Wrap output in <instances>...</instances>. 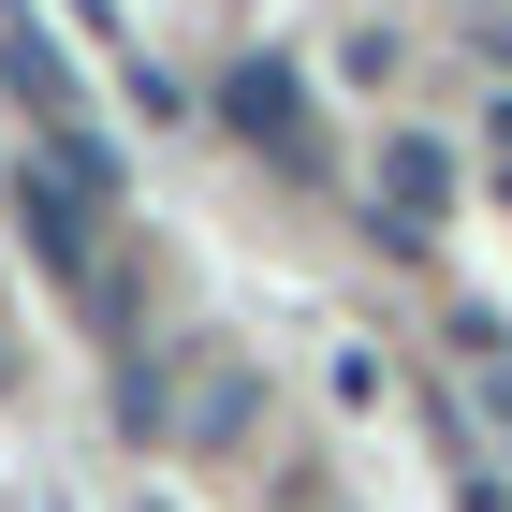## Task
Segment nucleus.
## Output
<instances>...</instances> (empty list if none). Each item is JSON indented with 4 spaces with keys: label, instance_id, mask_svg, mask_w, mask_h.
Returning <instances> with one entry per match:
<instances>
[{
    "label": "nucleus",
    "instance_id": "f257e3e1",
    "mask_svg": "<svg viewBox=\"0 0 512 512\" xmlns=\"http://www.w3.org/2000/svg\"><path fill=\"white\" fill-rule=\"evenodd\" d=\"M15 220L44 235V264L88 278V249H103V220H118V161L88 147V132H44V147L15 161Z\"/></svg>",
    "mask_w": 512,
    "mask_h": 512
},
{
    "label": "nucleus",
    "instance_id": "20e7f679",
    "mask_svg": "<svg viewBox=\"0 0 512 512\" xmlns=\"http://www.w3.org/2000/svg\"><path fill=\"white\" fill-rule=\"evenodd\" d=\"M483 425H498V454H512V366H483Z\"/></svg>",
    "mask_w": 512,
    "mask_h": 512
},
{
    "label": "nucleus",
    "instance_id": "7ed1b4c3",
    "mask_svg": "<svg viewBox=\"0 0 512 512\" xmlns=\"http://www.w3.org/2000/svg\"><path fill=\"white\" fill-rule=\"evenodd\" d=\"M220 103H235V132H249V147L308 161V88H293V59H235V88H220Z\"/></svg>",
    "mask_w": 512,
    "mask_h": 512
},
{
    "label": "nucleus",
    "instance_id": "39448f33",
    "mask_svg": "<svg viewBox=\"0 0 512 512\" xmlns=\"http://www.w3.org/2000/svg\"><path fill=\"white\" fill-rule=\"evenodd\" d=\"M498 191H512V88H498Z\"/></svg>",
    "mask_w": 512,
    "mask_h": 512
},
{
    "label": "nucleus",
    "instance_id": "f03ea898",
    "mask_svg": "<svg viewBox=\"0 0 512 512\" xmlns=\"http://www.w3.org/2000/svg\"><path fill=\"white\" fill-rule=\"evenodd\" d=\"M366 205H381V235H395V249H425V235H439V205H454V147H439V132H381Z\"/></svg>",
    "mask_w": 512,
    "mask_h": 512
}]
</instances>
